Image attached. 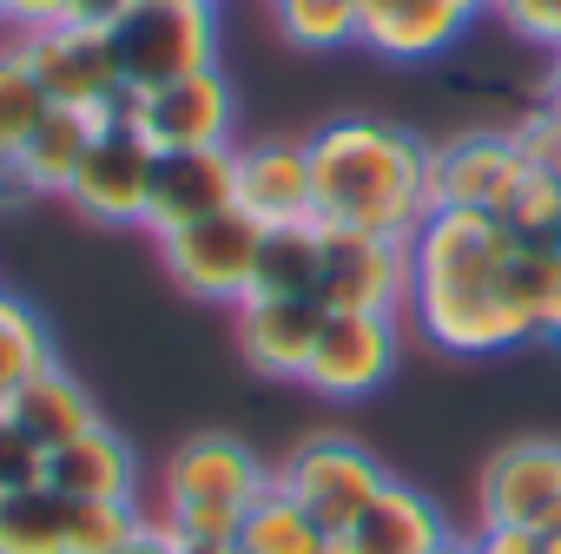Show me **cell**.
I'll use <instances>...</instances> for the list:
<instances>
[{
	"label": "cell",
	"mask_w": 561,
	"mask_h": 554,
	"mask_svg": "<svg viewBox=\"0 0 561 554\" xmlns=\"http://www.w3.org/2000/svg\"><path fill=\"white\" fill-rule=\"evenodd\" d=\"M515 244H522V231L508 218L436 205L410 238V311H403V324L449 357H495V350L541 344L515 285H508Z\"/></svg>",
	"instance_id": "1"
},
{
	"label": "cell",
	"mask_w": 561,
	"mask_h": 554,
	"mask_svg": "<svg viewBox=\"0 0 561 554\" xmlns=\"http://www.w3.org/2000/svg\"><path fill=\"white\" fill-rule=\"evenodd\" d=\"M305 146H311L318 224L410 244L416 224L436 211L430 139H416L410 126H390V119H331Z\"/></svg>",
	"instance_id": "2"
},
{
	"label": "cell",
	"mask_w": 561,
	"mask_h": 554,
	"mask_svg": "<svg viewBox=\"0 0 561 554\" xmlns=\"http://www.w3.org/2000/svg\"><path fill=\"white\" fill-rule=\"evenodd\" d=\"M277 482V469H264V455L225 429H198L185 436L165 469H159V495H152V521L172 541H238L251 501Z\"/></svg>",
	"instance_id": "3"
},
{
	"label": "cell",
	"mask_w": 561,
	"mask_h": 554,
	"mask_svg": "<svg viewBox=\"0 0 561 554\" xmlns=\"http://www.w3.org/2000/svg\"><path fill=\"white\" fill-rule=\"evenodd\" d=\"M119 86L152 93L172 80H192L218 67V8H185V0H139L126 21L106 27Z\"/></svg>",
	"instance_id": "4"
},
{
	"label": "cell",
	"mask_w": 561,
	"mask_h": 554,
	"mask_svg": "<svg viewBox=\"0 0 561 554\" xmlns=\"http://www.w3.org/2000/svg\"><path fill=\"white\" fill-rule=\"evenodd\" d=\"M100 119H119V126L146 132L159 152L238 146V86H231L225 67H205V73L172 80V86H152V93L119 86V100H113Z\"/></svg>",
	"instance_id": "5"
},
{
	"label": "cell",
	"mask_w": 561,
	"mask_h": 554,
	"mask_svg": "<svg viewBox=\"0 0 561 554\" xmlns=\"http://www.w3.org/2000/svg\"><path fill=\"white\" fill-rule=\"evenodd\" d=\"M277 488H285L298 508H311L331 534H351L364 521V508L390 488V469L357 436L318 429V436H305L285 462H277Z\"/></svg>",
	"instance_id": "6"
},
{
	"label": "cell",
	"mask_w": 561,
	"mask_h": 554,
	"mask_svg": "<svg viewBox=\"0 0 561 554\" xmlns=\"http://www.w3.org/2000/svg\"><path fill=\"white\" fill-rule=\"evenodd\" d=\"M152 165H159V146L119 119H100L80 172L67 178V205L87 218V224H106V231H146V211H152Z\"/></svg>",
	"instance_id": "7"
},
{
	"label": "cell",
	"mask_w": 561,
	"mask_h": 554,
	"mask_svg": "<svg viewBox=\"0 0 561 554\" xmlns=\"http://www.w3.org/2000/svg\"><path fill=\"white\" fill-rule=\"evenodd\" d=\"M165 270H172V285L205 298V304H244L251 298V270H257V244L264 231L231 205V211H211L198 224H179V231H159L152 238Z\"/></svg>",
	"instance_id": "8"
},
{
	"label": "cell",
	"mask_w": 561,
	"mask_h": 554,
	"mask_svg": "<svg viewBox=\"0 0 561 554\" xmlns=\"http://www.w3.org/2000/svg\"><path fill=\"white\" fill-rule=\"evenodd\" d=\"M318 231H324V277H318L324 311H364V318L410 311V244L337 231V224H318Z\"/></svg>",
	"instance_id": "9"
},
{
	"label": "cell",
	"mask_w": 561,
	"mask_h": 554,
	"mask_svg": "<svg viewBox=\"0 0 561 554\" xmlns=\"http://www.w3.org/2000/svg\"><path fill=\"white\" fill-rule=\"evenodd\" d=\"M403 357V318H364V311H331L324 337L311 350L305 390H318L324 403H364L397 377Z\"/></svg>",
	"instance_id": "10"
},
{
	"label": "cell",
	"mask_w": 561,
	"mask_h": 554,
	"mask_svg": "<svg viewBox=\"0 0 561 554\" xmlns=\"http://www.w3.org/2000/svg\"><path fill=\"white\" fill-rule=\"evenodd\" d=\"M528 178V159L515 146L508 126H469V132H449L430 146V185H436V205H456V211H508L515 185Z\"/></svg>",
	"instance_id": "11"
},
{
	"label": "cell",
	"mask_w": 561,
	"mask_h": 554,
	"mask_svg": "<svg viewBox=\"0 0 561 554\" xmlns=\"http://www.w3.org/2000/svg\"><path fill=\"white\" fill-rule=\"evenodd\" d=\"M561 501V442L522 436L502 442L476 475V528H541Z\"/></svg>",
	"instance_id": "12"
},
{
	"label": "cell",
	"mask_w": 561,
	"mask_h": 554,
	"mask_svg": "<svg viewBox=\"0 0 561 554\" xmlns=\"http://www.w3.org/2000/svg\"><path fill=\"white\" fill-rule=\"evenodd\" d=\"M21 60L34 67V80L47 86L54 106H80V113H106L119 100V67L106 47V27H41V34H14Z\"/></svg>",
	"instance_id": "13"
},
{
	"label": "cell",
	"mask_w": 561,
	"mask_h": 554,
	"mask_svg": "<svg viewBox=\"0 0 561 554\" xmlns=\"http://www.w3.org/2000/svg\"><path fill=\"white\" fill-rule=\"evenodd\" d=\"M238 211L257 231L318 224L311 146L305 139H251V146H238Z\"/></svg>",
	"instance_id": "14"
},
{
	"label": "cell",
	"mask_w": 561,
	"mask_h": 554,
	"mask_svg": "<svg viewBox=\"0 0 561 554\" xmlns=\"http://www.w3.org/2000/svg\"><path fill=\"white\" fill-rule=\"evenodd\" d=\"M324 318L331 311L318 298H244L238 304V357L271 383H305Z\"/></svg>",
	"instance_id": "15"
},
{
	"label": "cell",
	"mask_w": 561,
	"mask_h": 554,
	"mask_svg": "<svg viewBox=\"0 0 561 554\" xmlns=\"http://www.w3.org/2000/svg\"><path fill=\"white\" fill-rule=\"evenodd\" d=\"M238 205V146H192V152H159L152 165V211L146 231H179L211 211Z\"/></svg>",
	"instance_id": "16"
},
{
	"label": "cell",
	"mask_w": 561,
	"mask_h": 554,
	"mask_svg": "<svg viewBox=\"0 0 561 554\" xmlns=\"http://www.w3.org/2000/svg\"><path fill=\"white\" fill-rule=\"evenodd\" d=\"M47 488L67 501H133L139 488V455L133 442L100 416L93 429H80L73 442H60L47 455Z\"/></svg>",
	"instance_id": "17"
},
{
	"label": "cell",
	"mask_w": 561,
	"mask_h": 554,
	"mask_svg": "<svg viewBox=\"0 0 561 554\" xmlns=\"http://www.w3.org/2000/svg\"><path fill=\"white\" fill-rule=\"evenodd\" d=\"M449 534H456L449 515H443L423 488H410V482L390 475V488H383V495L364 508V521L344 534V554H436Z\"/></svg>",
	"instance_id": "18"
},
{
	"label": "cell",
	"mask_w": 561,
	"mask_h": 554,
	"mask_svg": "<svg viewBox=\"0 0 561 554\" xmlns=\"http://www.w3.org/2000/svg\"><path fill=\"white\" fill-rule=\"evenodd\" d=\"M469 27H476V14H462L456 0H397L390 14L364 21V47L383 60L423 67V60H443Z\"/></svg>",
	"instance_id": "19"
},
{
	"label": "cell",
	"mask_w": 561,
	"mask_h": 554,
	"mask_svg": "<svg viewBox=\"0 0 561 554\" xmlns=\"http://www.w3.org/2000/svg\"><path fill=\"white\" fill-rule=\"evenodd\" d=\"M238 547L244 554H344V534H331L311 508H298L285 488H264L238 528Z\"/></svg>",
	"instance_id": "20"
},
{
	"label": "cell",
	"mask_w": 561,
	"mask_h": 554,
	"mask_svg": "<svg viewBox=\"0 0 561 554\" xmlns=\"http://www.w3.org/2000/svg\"><path fill=\"white\" fill-rule=\"evenodd\" d=\"M8 409L27 423V436H34L41 449H60V442H73L80 429H93V423H100L93 396H87V390H80V377H73V370H60V363H54V370H41V377L8 403Z\"/></svg>",
	"instance_id": "21"
},
{
	"label": "cell",
	"mask_w": 561,
	"mask_h": 554,
	"mask_svg": "<svg viewBox=\"0 0 561 554\" xmlns=\"http://www.w3.org/2000/svg\"><path fill=\"white\" fill-rule=\"evenodd\" d=\"M318 277H324V231L318 224L264 231L257 270H251V298H318Z\"/></svg>",
	"instance_id": "22"
},
{
	"label": "cell",
	"mask_w": 561,
	"mask_h": 554,
	"mask_svg": "<svg viewBox=\"0 0 561 554\" xmlns=\"http://www.w3.org/2000/svg\"><path fill=\"white\" fill-rule=\"evenodd\" d=\"M93 132H100V113H80V106H54V113L41 119V132H34L27 152H21V165H27V178H34L41 198H60V192H67V178L80 172Z\"/></svg>",
	"instance_id": "23"
},
{
	"label": "cell",
	"mask_w": 561,
	"mask_h": 554,
	"mask_svg": "<svg viewBox=\"0 0 561 554\" xmlns=\"http://www.w3.org/2000/svg\"><path fill=\"white\" fill-rule=\"evenodd\" d=\"M60 357H54V331H47V318L34 311V304H21V298H8L0 304V409H8L41 370H54Z\"/></svg>",
	"instance_id": "24"
},
{
	"label": "cell",
	"mask_w": 561,
	"mask_h": 554,
	"mask_svg": "<svg viewBox=\"0 0 561 554\" xmlns=\"http://www.w3.org/2000/svg\"><path fill=\"white\" fill-rule=\"evenodd\" d=\"M0 554H67V495L14 488L0 501Z\"/></svg>",
	"instance_id": "25"
},
{
	"label": "cell",
	"mask_w": 561,
	"mask_h": 554,
	"mask_svg": "<svg viewBox=\"0 0 561 554\" xmlns=\"http://www.w3.org/2000/svg\"><path fill=\"white\" fill-rule=\"evenodd\" d=\"M271 21L291 47L305 54H337V47H357L364 41V21H357V0H271Z\"/></svg>",
	"instance_id": "26"
},
{
	"label": "cell",
	"mask_w": 561,
	"mask_h": 554,
	"mask_svg": "<svg viewBox=\"0 0 561 554\" xmlns=\"http://www.w3.org/2000/svg\"><path fill=\"white\" fill-rule=\"evenodd\" d=\"M47 113H54L47 86L34 80V67H27L21 47L8 41V47H0V159H21Z\"/></svg>",
	"instance_id": "27"
},
{
	"label": "cell",
	"mask_w": 561,
	"mask_h": 554,
	"mask_svg": "<svg viewBox=\"0 0 561 554\" xmlns=\"http://www.w3.org/2000/svg\"><path fill=\"white\" fill-rule=\"evenodd\" d=\"M146 528L139 501H67V554H126Z\"/></svg>",
	"instance_id": "28"
},
{
	"label": "cell",
	"mask_w": 561,
	"mask_h": 554,
	"mask_svg": "<svg viewBox=\"0 0 561 554\" xmlns=\"http://www.w3.org/2000/svg\"><path fill=\"white\" fill-rule=\"evenodd\" d=\"M502 218H508L522 238H554V231H561V178H548V172L528 165V178L515 185V198H508Z\"/></svg>",
	"instance_id": "29"
},
{
	"label": "cell",
	"mask_w": 561,
	"mask_h": 554,
	"mask_svg": "<svg viewBox=\"0 0 561 554\" xmlns=\"http://www.w3.org/2000/svg\"><path fill=\"white\" fill-rule=\"evenodd\" d=\"M47 455L54 449H41L14 409H0V488H8V495L14 488H41L47 482Z\"/></svg>",
	"instance_id": "30"
},
{
	"label": "cell",
	"mask_w": 561,
	"mask_h": 554,
	"mask_svg": "<svg viewBox=\"0 0 561 554\" xmlns=\"http://www.w3.org/2000/svg\"><path fill=\"white\" fill-rule=\"evenodd\" d=\"M508 132H515V146H522V159H528L535 172L561 178V119H554L548 106H528L522 119H508Z\"/></svg>",
	"instance_id": "31"
},
{
	"label": "cell",
	"mask_w": 561,
	"mask_h": 554,
	"mask_svg": "<svg viewBox=\"0 0 561 554\" xmlns=\"http://www.w3.org/2000/svg\"><path fill=\"white\" fill-rule=\"evenodd\" d=\"M73 0H8V27L14 34H41V27H67Z\"/></svg>",
	"instance_id": "32"
},
{
	"label": "cell",
	"mask_w": 561,
	"mask_h": 554,
	"mask_svg": "<svg viewBox=\"0 0 561 554\" xmlns=\"http://www.w3.org/2000/svg\"><path fill=\"white\" fill-rule=\"evenodd\" d=\"M469 541H476V554H548L541 528H476Z\"/></svg>",
	"instance_id": "33"
},
{
	"label": "cell",
	"mask_w": 561,
	"mask_h": 554,
	"mask_svg": "<svg viewBox=\"0 0 561 554\" xmlns=\"http://www.w3.org/2000/svg\"><path fill=\"white\" fill-rule=\"evenodd\" d=\"M41 192H34V178H27V165L21 159H0V218H14V211H27Z\"/></svg>",
	"instance_id": "34"
},
{
	"label": "cell",
	"mask_w": 561,
	"mask_h": 554,
	"mask_svg": "<svg viewBox=\"0 0 561 554\" xmlns=\"http://www.w3.org/2000/svg\"><path fill=\"white\" fill-rule=\"evenodd\" d=\"M139 8V0H73V27H113Z\"/></svg>",
	"instance_id": "35"
},
{
	"label": "cell",
	"mask_w": 561,
	"mask_h": 554,
	"mask_svg": "<svg viewBox=\"0 0 561 554\" xmlns=\"http://www.w3.org/2000/svg\"><path fill=\"white\" fill-rule=\"evenodd\" d=\"M126 554H179V541H172V534H165V528L146 515V528H139V541H133Z\"/></svg>",
	"instance_id": "36"
},
{
	"label": "cell",
	"mask_w": 561,
	"mask_h": 554,
	"mask_svg": "<svg viewBox=\"0 0 561 554\" xmlns=\"http://www.w3.org/2000/svg\"><path fill=\"white\" fill-rule=\"evenodd\" d=\"M535 106H548V113L561 119V54L548 60V73H541V86H535Z\"/></svg>",
	"instance_id": "37"
},
{
	"label": "cell",
	"mask_w": 561,
	"mask_h": 554,
	"mask_svg": "<svg viewBox=\"0 0 561 554\" xmlns=\"http://www.w3.org/2000/svg\"><path fill=\"white\" fill-rule=\"evenodd\" d=\"M238 541H179V554H231Z\"/></svg>",
	"instance_id": "38"
},
{
	"label": "cell",
	"mask_w": 561,
	"mask_h": 554,
	"mask_svg": "<svg viewBox=\"0 0 561 554\" xmlns=\"http://www.w3.org/2000/svg\"><path fill=\"white\" fill-rule=\"evenodd\" d=\"M397 0H357V21H377V14H390Z\"/></svg>",
	"instance_id": "39"
},
{
	"label": "cell",
	"mask_w": 561,
	"mask_h": 554,
	"mask_svg": "<svg viewBox=\"0 0 561 554\" xmlns=\"http://www.w3.org/2000/svg\"><path fill=\"white\" fill-rule=\"evenodd\" d=\"M436 554H476V541H469V534H449V541H443Z\"/></svg>",
	"instance_id": "40"
},
{
	"label": "cell",
	"mask_w": 561,
	"mask_h": 554,
	"mask_svg": "<svg viewBox=\"0 0 561 554\" xmlns=\"http://www.w3.org/2000/svg\"><path fill=\"white\" fill-rule=\"evenodd\" d=\"M541 534H548V541H561V501H554V515L541 521Z\"/></svg>",
	"instance_id": "41"
},
{
	"label": "cell",
	"mask_w": 561,
	"mask_h": 554,
	"mask_svg": "<svg viewBox=\"0 0 561 554\" xmlns=\"http://www.w3.org/2000/svg\"><path fill=\"white\" fill-rule=\"evenodd\" d=\"M456 8H462V14H476V21H482V14H489V0H456Z\"/></svg>",
	"instance_id": "42"
},
{
	"label": "cell",
	"mask_w": 561,
	"mask_h": 554,
	"mask_svg": "<svg viewBox=\"0 0 561 554\" xmlns=\"http://www.w3.org/2000/svg\"><path fill=\"white\" fill-rule=\"evenodd\" d=\"M185 8H218V0H185Z\"/></svg>",
	"instance_id": "43"
},
{
	"label": "cell",
	"mask_w": 561,
	"mask_h": 554,
	"mask_svg": "<svg viewBox=\"0 0 561 554\" xmlns=\"http://www.w3.org/2000/svg\"><path fill=\"white\" fill-rule=\"evenodd\" d=\"M0 27H8V0H0Z\"/></svg>",
	"instance_id": "44"
},
{
	"label": "cell",
	"mask_w": 561,
	"mask_h": 554,
	"mask_svg": "<svg viewBox=\"0 0 561 554\" xmlns=\"http://www.w3.org/2000/svg\"><path fill=\"white\" fill-rule=\"evenodd\" d=\"M548 554H561V541H548Z\"/></svg>",
	"instance_id": "45"
},
{
	"label": "cell",
	"mask_w": 561,
	"mask_h": 554,
	"mask_svg": "<svg viewBox=\"0 0 561 554\" xmlns=\"http://www.w3.org/2000/svg\"><path fill=\"white\" fill-rule=\"evenodd\" d=\"M0 501H8V488H0Z\"/></svg>",
	"instance_id": "46"
},
{
	"label": "cell",
	"mask_w": 561,
	"mask_h": 554,
	"mask_svg": "<svg viewBox=\"0 0 561 554\" xmlns=\"http://www.w3.org/2000/svg\"><path fill=\"white\" fill-rule=\"evenodd\" d=\"M231 554H244V547H231Z\"/></svg>",
	"instance_id": "47"
},
{
	"label": "cell",
	"mask_w": 561,
	"mask_h": 554,
	"mask_svg": "<svg viewBox=\"0 0 561 554\" xmlns=\"http://www.w3.org/2000/svg\"><path fill=\"white\" fill-rule=\"evenodd\" d=\"M554 238H561V231H554Z\"/></svg>",
	"instance_id": "48"
}]
</instances>
